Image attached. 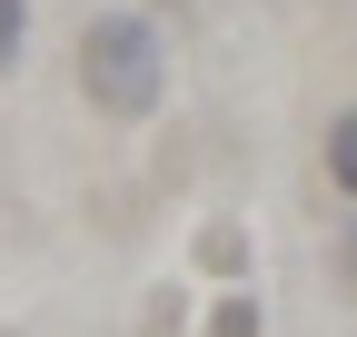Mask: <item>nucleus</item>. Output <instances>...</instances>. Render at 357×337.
<instances>
[{
  "label": "nucleus",
  "mask_w": 357,
  "mask_h": 337,
  "mask_svg": "<svg viewBox=\"0 0 357 337\" xmlns=\"http://www.w3.org/2000/svg\"><path fill=\"white\" fill-rule=\"evenodd\" d=\"M328 189H337V198H357V109H337V119H328Z\"/></svg>",
  "instance_id": "f03ea898"
},
{
  "label": "nucleus",
  "mask_w": 357,
  "mask_h": 337,
  "mask_svg": "<svg viewBox=\"0 0 357 337\" xmlns=\"http://www.w3.org/2000/svg\"><path fill=\"white\" fill-rule=\"evenodd\" d=\"M20 40H30V0H0V70L20 60Z\"/></svg>",
  "instance_id": "7ed1b4c3"
},
{
  "label": "nucleus",
  "mask_w": 357,
  "mask_h": 337,
  "mask_svg": "<svg viewBox=\"0 0 357 337\" xmlns=\"http://www.w3.org/2000/svg\"><path fill=\"white\" fill-rule=\"evenodd\" d=\"M328 258H337V288H347V298H357V208H347V219H337V248H328Z\"/></svg>",
  "instance_id": "20e7f679"
},
{
  "label": "nucleus",
  "mask_w": 357,
  "mask_h": 337,
  "mask_svg": "<svg viewBox=\"0 0 357 337\" xmlns=\"http://www.w3.org/2000/svg\"><path fill=\"white\" fill-rule=\"evenodd\" d=\"M79 100L119 119V130H139V119H159L169 100V40L149 10H89L79 30Z\"/></svg>",
  "instance_id": "f257e3e1"
}]
</instances>
